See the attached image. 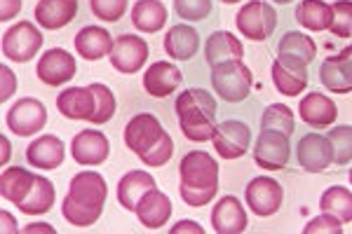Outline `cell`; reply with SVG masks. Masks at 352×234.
I'll list each match as a JSON object with an SVG mask.
<instances>
[{"mask_svg":"<svg viewBox=\"0 0 352 234\" xmlns=\"http://www.w3.org/2000/svg\"><path fill=\"white\" fill-rule=\"evenodd\" d=\"M109 197V187L101 174L96 171H80L71 178L68 192L61 204L64 218L76 227H89L101 218Z\"/></svg>","mask_w":352,"mask_h":234,"instance_id":"obj_1","label":"cell"},{"mask_svg":"<svg viewBox=\"0 0 352 234\" xmlns=\"http://www.w3.org/2000/svg\"><path fill=\"white\" fill-rule=\"evenodd\" d=\"M181 199L190 209H202L219 192V162L204 150L186 152L179 164Z\"/></svg>","mask_w":352,"mask_h":234,"instance_id":"obj_2","label":"cell"},{"mask_svg":"<svg viewBox=\"0 0 352 234\" xmlns=\"http://www.w3.org/2000/svg\"><path fill=\"white\" fill-rule=\"evenodd\" d=\"M176 117L184 136L192 143H204L212 141L217 131V99L207 89L192 87L186 89L184 94L176 96Z\"/></svg>","mask_w":352,"mask_h":234,"instance_id":"obj_3","label":"cell"},{"mask_svg":"<svg viewBox=\"0 0 352 234\" xmlns=\"http://www.w3.org/2000/svg\"><path fill=\"white\" fill-rule=\"evenodd\" d=\"M252 84V71L242 64V59L226 61V64L212 68V87L228 104H240V101L247 99Z\"/></svg>","mask_w":352,"mask_h":234,"instance_id":"obj_4","label":"cell"},{"mask_svg":"<svg viewBox=\"0 0 352 234\" xmlns=\"http://www.w3.org/2000/svg\"><path fill=\"white\" fill-rule=\"evenodd\" d=\"M235 24L244 38L254 40V43H263V40H268L275 33L277 12L265 0H249V3H244L240 8V12L235 16Z\"/></svg>","mask_w":352,"mask_h":234,"instance_id":"obj_5","label":"cell"},{"mask_svg":"<svg viewBox=\"0 0 352 234\" xmlns=\"http://www.w3.org/2000/svg\"><path fill=\"white\" fill-rule=\"evenodd\" d=\"M43 33L31 21H16L3 33V56L14 64H26L43 47Z\"/></svg>","mask_w":352,"mask_h":234,"instance_id":"obj_6","label":"cell"},{"mask_svg":"<svg viewBox=\"0 0 352 234\" xmlns=\"http://www.w3.org/2000/svg\"><path fill=\"white\" fill-rule=\"evenodd\" d=\"M289 157H292V145H289V136L282 131L263 129L254 145V162L265 171H280L287 167Z\"/></svg>","mask_w":352,"mask_h":234,"instance_id":"obj_7","label":"cell"},{"mask_svg":"<svg viewBox=\"0 0 352 234\" xmlns=\"http://www.w3.org/2000/svg\"><path fill=\"white\" fill-rule=\"evenodd\" d=\"M162 134H164V129H162L160 119L155 115H151V113H139V115H134L124 124L122 139H124V145H127L136 157H141L162 139Z\"/></svg>","mask_w":352,"mask_h":234,"instance_id":"obj_8","label":"cell"},{"mask_svg":"<svg viewBox=\"0 0 352 234\" xmlns=\"http://www.w3.org/2000/svg\"><path fill=\"white\" fill-rule=\"evenodd\" d=\"M285 199V190L275 178L270 176H258L247 185L244 190V202L247 207L258 215V218H268V215L277 213Z\"/></svg>","mask_w":352,"mask_h":234,"instance_id":"obj_9","label":"cell"},{"mask_svg":"<svg viewBox=\"0 0 352 234\" xmlns=\"http://www.w3.org/2000/svg\"><path fill=\"white\" fill-rule=\"evenodd\" d=\"M5 122L16 136H33L43 131L45 124H47V108L43 106V101L26 96V99L14 101V106L8 110Z\"/></svg>","mask_w":352,"mask_h":234,"instance_id":"obj_10","label":"cell"},{"mask_svg":"<svg viewBox=\"0 0 352 234\" xmlns=\"http://www.w3.org/2000/svg\"><path fill=\"white\" fill-rule=\"evenodd\" d=\"M109 59H111V66L116 68V71L124 73V75L139 73L141 68H144L146 59H148V43L139 36H132V33L118 36L116 43H113Z\"/></svg>","mask_w":352,"mask_h":234,"instance_id":"obj_11","label":"cell"},{"mask_svg":"<svg viewBox=\"0 0 352 234\" xmlns=\"http://www.w3.org/2000/svg\"><path fill=\"white\" fill-rule=\"evenodd\" d=\"M272 82L280 94L298 96L308 87V64L296 56L280 54L272 64Z\"/></svg>","mask_w":352,"mask_h":234,"instance_id":"obj_12","label":"cell"},{"mask_svg":"<svg viewBox=\"0 0 352 234\" xmlns=\"http://www.w3.org/2000/svg\"><path fill=\"white\" fill-rule=\"evenodd\" d=\"M212 141H214V150L219 152L221 159H237L249 150L252 131L240 119H226L214 131Z\"/></svg>","mask_w":352,"mask_h":234,"instance_id":"obj_13","label":"cell"},{"mask_svg":"<svg viewBox=\"0 0 352 234\" xmlns=\"http://www.w3.org/2000/svg\"><path fill=\"white\" fill-rule=\"evenodd\" d=\"M109 152H111V143L104 131L85 129L78 131L71 141V157L80 167H99V164H104L109 159Z\"/></svg>","mask_w":352,"mask_h":234,"instance_id":"obj_14","label":"cell"},{"mask_svg":"<svg viewBox=\"0 0 352 234\" xmlns=\"http://www.w3.org/2000/svg\"><path fill=\"white\" fill-rule=\"evenodd\" d=\"M76 59L71 56V52L61 47H52L47 49L41 59H38L36 66V75L41 82L50 84V87H59V84H66L71 78H76Z\"/></svg>","mask_w":352,"mask_h":234,"instance_id":"obj_15","label":"cell"},{"mask_svg":"<svg viewBox=\"0 0 352 234\" xmlns=\"http://www.w3.org/2000/svg\"><path fill=\"white\" fill-rule=\"evenodd\" d=\"M322 84L333 94H350L352 91V45L343 52L329 59L320 68Z\"/></svg>","mask_w":352,"mask_h":234,"instance_id":"obj_16","label":"cell"},{"mask_svg":"<svg viewBox=\"0 0 352 234\" xmlns=\"http://www.w3.org/2000/svg\"><path fill=\"white\" fill-rule=\"evenodd\" d=\"M296 157H298V164L305 171H310V174H322V171H327L329 164L333 162L331 143H329L327 136L308 134L298 141Z\"/></svg>","mask_w":352,"mask_h":234,"instance_id":"obj_17","label":"cell"},{"mask_svg":"<svg viewBox=\"0 0 352 234\" xmlns=\"http://www.w3.org/2000/svg\"><path fill=\"white\" fill-rule=\"evenodd\" d=\"M181 82H184V75L169 61H155L144 73V89L153 99H167L181 87Z\"/></svg>","mask_w":352,"mask_h":234,"instance_id":"obj_18","label":"cell"},{"mask_svg":"<svg viewBox=\"0 0 352 234\" xmlns=\"http://www.w3.org/2000/svg\"><path fill=\"white\" fill-rule=\"evenodd\" d=\"M64 157H66L64 141L52 134L38 136V139L26 148V159L33 169H43V171L59 169L61 164H64Z\"/></svg>","mask_w":352,"mask_h":234,"instance_id":"obj_19","label":"cell"},{"mask_svg":"<svg viewBox=\"0 0 352 234\" xmlns=\"http://www.w3.org/2000/svg\"><path fill=\"white\" fill-rule=\"evenodd\" d=\"M212 225L217 234H240L247 230V211L240 204V199L232 195L221 197L212 211Z\"/></svg>","mask_w":352,"mask_h":234,"instance_id":"obj_20","label":"cell"},{"mask_svg":"<svg viewBox=\"0 0 352 234\" xmlns=\"http://www.w3.org/2000/svg\"><path fill=\"white\" fill-rule=\"evenodd\" d=\"M298 115L305 124L315 129H327L336 122L338 117V108L329 99L327 94H320V91H312V94H305L298 104Z\"/></svg>","mask_w":352,"mask_h":234,"instance_id":"obj_21","label":"cell"},{"mask_svg":"<svg viewBox=\"0 0 352 234\" xmlns=\"http://www.w3.org/2000/svg\"><path fill=\"white\" fill-rule=\"evenodd\" d=\"M78 14V0H38L33 19L47 31H59L71 24Z\"/></svg>","mask_w":352,"mask_h":234,"instance_id":"obj_22","label":"cell"},{"mask_svg":"<svg viewBox=\"0 0 352 234\" xmlns=\"http://www.w3.org/2000/svg\"><path fill=\"white\" fill-rule=\"evenodd\" d=\"M134 213L144 227L157 230V227L167 225L169 215H172V199L164 195V192L157 190V187H153L151 192H146V195L141 197V202L136 204Z\"/></svg>","mask_w":352,"mask_h":234,"instance_id":"obj_23","label":"cell"},{"mask_svg":"<svg viewBox=\"0 0 352 234\" xmlns=\"http://www.w3.org/2000/svg\"><path fill=\"white\" fill-rule=\"evenodd\" d=\"M113 43H116L113 36L101 26H85L76 33V40H73L76 52L87 61H99L104 56H109Z\"/></svg>","mask_w":352,"mask_h":234,"instance_id":"obj_24","label":"cell"},{"mask_svg":"<svg viewBox=\"0 0 352 234\" xmlns=\"http://www.w3.org/2000/svg\"><path fill=\"white\" fill-rule=\"evenodd\" d=\"M56 108L68 119H92L94 91L89 87H68L56 96Z\"/></svg>","mask_w":352,"mask_h":234,"instance_id":"obj_25","label":"cell"},{"mask_svg":"<svg viewBox=\"0 0 352 234\" xmlns=\"http://www.w3.org/2000/svg\"><path fill=\"white\" fill-rule=\"evenodd\" d=\"M244 56V47L242 43L232 36L230 31H217L207 38L204 43V59H207L209 66H219L226 64V61H237Z\"/></svg>","mask_w":352,"mask_h":234,"instance_id":"obj_26","label":"cell"},{"mask_svg":"<svg viewBox=\"0 0 352 234\" xmlns=\"http://www.w3.org/2000/svg\"><path fill=\"white\" fill-rule=\"evenodd\" d=\"M200 49V36L188 24H176L164 36V52L176 61H188Z\"/></svg>","mask_w":352,"mask_h":234,"instance_id":"obj_27","label":"cell"},{"mask_svg":"<svg viewBox=\"0 0 352 234\" xmlns=\"http://www.w3.org/2000/svg\"><path fill=\"white\" fill-rule=\"evenodd\" d=\"M155 187V178L148 171H127L118 183V202L122 209L136 211V204L141 202V197L146 192H151Z\"/></svg>","mask_w":352,"mask_h":234,"instance_id":"obj_28","label":"cell"},{"mask_svg":"<svg viewBox=\"0 0 352 234\" xmlns=\"http://www.w3.org/2000/svg\"><path fill=\"white\" fill-rule=\"evenodd\" d=\"M36 178H38V174H31V171H26L21 167L5 169L3 176H0V195H3L5 202L19 207V204L26 199L28 192H31Z\"/></svg>","mask_w":352,"mask_h":234,"instance_id":"obj_29","label":"cell"},{"mask_svg":"<svg viewBox=\"0 0 352 234\" xmlns=\"http://www.w3.org/2000/svg\"><path fill=\"white\" fill-rule=\"evenodd\" d=\"M132 24L144 33H157L167 24V8L162 0H136L132 8Z\"/></svg>","mask_w":352,"mask_h":234,"instance_id":"obj_30","label":"cell"},{"mask_svg":"<svg viewBox=\"0 0 352 234\" xmlns=\"http://www.w3.org/2000/svg\"><path fill=\"white\" fill-rule=\"evenodd\" d=\"M331 5L322 3V0H300L296 8V21L308 31H329L331 26Z\"/></svg>","mask_w":352,"mask_h":234,"instance_id":"obj_31","label":"cell"},{"mask_svg":"<svg viewBox=\"0 0 352 234\" xmlns=\"http://www.w3.org/2000/svg\"><path fill=\"white\" fill-rule=\"evenodd\" d=\"M52 204H54V185L45 178V176H38L31 192H28L26 199L16 209L26 215H41V213H47V211L52 209Z\"/></svg>","mask_w":352,"mask_h":234,"instance_id":"obj_32","label":"cell"},{"mask_svg":"<svg viewBox=\"0 0 352 234\" xmlns=\"http://www.w3.org/2000/svg\"><path fill=\"white\" fill-rule=\"evenodd\" d=\"M320 209L336 215L340 222H352V192L348 187L333 185L320 197Z\"/></svg>","mask_w":352,"mask_h":234,"instance_id":"obj_33","label":"cell"},{"mask_svg":"<svg viewBox=\"0 0 352 234\" xmlns=\"http://www.w3.org/2000/svg\"><path fill=\"white\" fill-rule=\"evenodd\" d=\"M277 52L287 54V56H296V59L310 64L317 54V45H315V40H312L310 36H305V33L289 31V33H285V38L280 40Z\"/></svg>","mask_w":352,"mask_h":234,"instance_id":"obj_34","label":"cell"},{"mask_svg":"<svg viewBox=\"0 0 352 234\" xmlns=\"http://www.w3.org/2000/svg\"><path fill=\"white\" fill-rule=\"evenodd\" d=\"M294 113L292 108L285 104H272L265 108L263 117H261V129H272V131H282V134L292 136L294 134Z\"/></svg>","mask_w":352,"mask_h":234,"instance_id":"obj_35","label":"cell"},{"mask_svg":"<svg viewBox=\"0 0 352 234\" xmlns=\"http://www.w3.org/2000/svg\"><path fill=\"white\" fill-rule=\"evenodd\" d=\"M89 89L94 91V115L89 122L106 124L113 115H116V96H113V91L101 82H92Z\"/></svg>","mask_w":352,"mask_h":234,"instance_id":"obj_36","label":"cell"},{"mask_svg":"<svg viewBox=\"0 0 352 234\" xmlns=\"http://www.w3.org/2000/svg\"><path fill=\"white\" fill-rule=\"evenodd\" d=\"M327 139H329V143H331L333 162H336V164L352 162V127H350V124L333 127L327 134Z\"/></svg>","mask_w":352,"mask_h":234,"instance_id":"obj_37","label":"cell"},{"mask_svg":"<svg viewBox=\"0 0 352 234\" xmlns=\"http://www.w3.org/2000/svg\"><path fill=\"white\" fill-rule=\"evenodd\" d=\"M331 14L329 31L336 38H352V0H336L331 5Z\"/></svg>","mask_w":352,"mask_h":234,"instance_id":"obj_38","label":"cell"},{"mask_svg":"<svg viewBox=\"0 0 352 234\" xmlns=\"http://www.w3.org/2000/svg\"><path fill=\"white\" fill-rule=\"evenodd\" d=\"M89 8L96 19L116 24L127 14V0H89Z\"/></svg>","mask_w":352,"mask_h":234,"instance_id":"obj_39","label":"cell"},{"mask_svg":"<svg viewBox=\"0 0 352 234\" xmlns=\"http://www.w3.org/2000/svg\"><path fill=\"white\" fill-rule=\"evenodd\" d=\"M172 155H174V141H172V136L164 131L162 139L157 141V143L153 145L146 155H141L139 159L146 164V167H164V164L172 159Z\"/></svg>","mask_w":352,"mask_h":234,"instance_id":"obj_40","label":"cell"},{"mask_svg":"<svg viewBox=\"0 0 352 234\" xmlns=\"http://www.w3.org/2000/svg\"><path fill=\"white\" fill-rule=\"evenodd\" d=\"M174 10L186 21H202L212 12V0H174Z\"/></svg>","mask_w":352,"mask_h":234,"instance_id":"obj_41","label":"cell"},{"mask_svg":"<svg viewBox=\"0 0 352 234\" xmlns=\"http://www.w3.org/2000/svg\"><path fill=\"white\" fill-rule=\"evenodd\" d=\"M343 234V225H340V220L336 215L331 213H324L322 211V215H317V218H312L308 225L303 227V234Z\"/></svg>","mask_w":352,"mask_h":234,"instance_id":"obj_42","label":"cell"},{"mask_svg":"<svg viewBox=\"0 0 352 234\" xmlns=\"http://www.w3.org/2000/svg\"><path fill=\"white\" fill-rule=\"evenodd\" d=\"M0 75H3V84H0V99L8 101L10 96L16 91V75L12 73V68H10V66L0 68Z\"/></svg>","mask_w":352,"mask_h":234,"instance_id":"obj_43","label":"cell"},{"mask_svg":"<svg viewBox=\"0 0 352 234\" xmlns=\"http://www.w3.org/2000/svg\"><path fill=\"white\" fill-rule=\"evenodd\" d=\"M21 10V0H3L0 3V21H10L19 14Z\"/></svg>","mask_w":352,"mask_h":234,"instance_id":"obj_44","label":"cell"},{"mask_svg":"<svg viewBox=\"0 0 352 234\" xmlns=\"http://www.w3.org/2000/svg\"><path fill=\"white\" fill-rule=\"evenodd\" d=\"M172 234H181V232H197V234H204V230L200 225H197L195 220H181V222H176V225L169 230Z\"/></svg>","mask_w":352,"mask_h":234,"instance_id":"obj_45","label":"cell"},{"mask_svg":"<svg viewBox=\"0 0 352 234\" xmlns=\"http://www.w3.org/2000/svg\"><path fill=\"white\" fill-rule=\"evenodd\" d=\"M24 232H56L54 227H50L47 222H36V225H28V227H24Z\"/></svg>","mask_w":352,"mask_h":234,"instance_id":"obj_46","label":"cell"},{"mask_svg":"<svg viewBox=\"0 0 352 234\" xmlns=\"http://www.w3.org/2000/svg\"><path fill=\"white\" fill-rule=\"evenodd\" d=\"M3 222H5L3 232H16V220H12V215L8 211H3Z\"/></svg>","mask_w":352,"mask_h":234,"instance_id":"obj_47","label":"cell"},{"mask_svg":"<svg viewBox=\"0 0 352 234\" xmlns=\"http://www.w3.org/2000/svg\"><path fill=\"white\" fill-rule=\"evenodd\" d=\"M0 143H3V164H8V159H10V141H8V136H0Z\"/></svg>","mask_w":352,"mask_h":234,"instance_id":"obj_48","label":"cell"},{"mask_svg":"<svg viewBox=\"0 0 352 234\" xmlns=\"http://www.w3.org/2000/svg\"><path fill=\"white\" fill-rule=\"evenodd\" d=\"M221 3H226V5H232V3H240V0H221Z\"/></svg>","mask_w":352,"mask_h":234,"instance_id":"obj_49","label":"cell"},{"mask_svg":"<svg viewBox=\"0 0 352 234\" xmlns=\"http://www.w3.org/2000/svg\"><path fill=\"white\" fill-rule=\"evenodd\" d=\"M275 3H280V5H287V3H292V0H275Z\"/></svg>","mask_w":352,"mask_h":234,"instance_id":"obj_50","label":"cell"},{"mask_svg":"<svg viewBox=\"0 0 352 234\" xmlns=\"http://www.w3.org/2000/svg\"><path fill=\"white\" fill-rule=\"evenodd\" d=\"M350 183H352V169H350Z\"/></svg>","mask_w":352,"mask_h":234,"instance_id":"obj_51","label":"cell"}]
</instances>
